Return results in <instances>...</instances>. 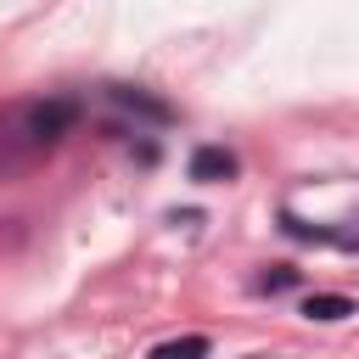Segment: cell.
Instances as JSON below:
<instances>
[{"label": "cell", "mask_w": 359, "mask_h": 359, "mask_svg": "<svg viewBox=\"0 0 359 359\" xmlns=\"http://www.w3.org/2000/svg\"><path fill=\"white\" fill-rule=\"evenodd\" d=\"M191 180H202V185L236 180V157L224 146H202V151H191Z\"/></svg>", "instance_id": "cell-1"}, {"label": "cell", "mask_w": 359, "mask_h": 359, "mask_svg": "<svg viewBox=\"0 0 359 359\" xmlns=\"http://www.w3.org/2000/svg\"><path fill=\"white\" fill-rule=\"evenodd\" d=\"M73 118H79V107H73V101H50V107H34V118H28V123H34V135H39V140H50V135H62Z\"/></svg>", "instance_id": "cell-2"}, {"label": "cell", "mask_w": 359, "mask_h": 359, "mask_svg": "<svg viewBox=\"0 0 359 359\" xmlns=\"http://www.w3.org/2000/svg\"><path fill=\"white\" fill-rule=\"evenodd\" d=\"M303 314H309V320H348V314H353V297H342V292H314V297H303Z\"/></svg>", "instance_id": "cell-3"}, {"label": "cell", "mask_w": 359, "mask_h": 359, "mask_svg": "<svg viewBox=\"0 0 359 359\" xmlns=\"http://www.w3.org/2000/svg\"><path fill=\"white\" fill-rule=\"evenodd\" d=\"M208 337H174V342H157L146 359H208Z\"/></svg>", "instance_id": "cell-4"}, {"label": "cell", "mask_w": 359, "mask_h": 359, "mask_svg": "<svg viewBox=\"0 0 359 359\" xmlns=\"http://www.w3.org/2000/svg\"><path fill=\"white\" fill-rule=\"evenodd\" d=\"M123 107H135V112H146V118H168V107H157V101H146L140 90H112Z\"/></svg>", "instance_id": "cell-5"}, {"label": "cell", "mask_w": 359, "mask_h": 359, "mask_svg": "<svg viewBox=\"0 0 359 359\" xmlns=\"http://www.w3.org/2000/svg\"><path fill=\"white\" fill-rule=\"evenodd\" d=\"M292 280H297V275H292V269H269V275H264V280H258V286H292Z\"/></svg>", "instance_id": "cell-6"}]
</instances>
